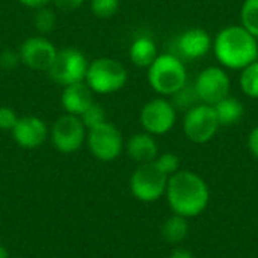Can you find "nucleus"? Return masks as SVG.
I'll return each mask as SVG.
<instances>
[{
	"label": "nucleus",
	"instance_id": "423d86ee",
	"mask_svg": "<svg viewBox=\"0 0 258 258\" xmlns=\"http://www.w3.org/2000/svg\"><path fill=\"white\" fill-rule=\"evenodd\" d=\"M219 127L221 124L218 121L215 107L210 104L198 103L184 112L183 133L194 144L210 142L216 136Z\"/></svg>",
	"mask_w": 258,
	"mask_h": 258
},
{
	"label": "nucleus",
	"instance_id": "412c9836",
	"mask_svg": "<svg viewBox=\"0 0 258 258\" xmlns=\"http://www.w3.org/2000/svg\"><path fill=\"white\" fill-rule=\"evenodd\" d=\"M240 26L258 39V0H243L240 8Z\"/></svg>",
	"mask_w": 258,
	"mask_h": 258
},
{
	"label": "nucleus",
	"instance_id": "f3484780",
	"mask_svg": "<svg viewBox=\"0 0 258 258\" xmlns=\"http://www.w3.org/2000/svg\"><path fill=\"white\" fill-rule=\"evenodd\" d=\"M157 56V45L150 36H138L128 48V57L138 68H148Z\"/></svg>",
	"mask_w": 258,
	"mask_h": 258
},
{
	"label": "nucleus",
	"instance_id": "4be33fe9",
	"mask_svg": "<svg viewBox=\"0 0 258 258\" xmlns=\"http://www.w3.org/2000/svg\"><path fill=\"white\" fill-rule=\"evenodd\" d=\"M169 101L172 103V106L175 107L177 112H178V110L186 112V110H189L190 107H194L195 104L200 103L198 95H197V92H195V88H194V85L189 83V82H187L181 89H178L174 95H171V100H169Z\"/></svg>",
	"mask_w": 258,
	"mask_h": 258
},
{
	"label": "nucleus",
	"instance_id": "c85d7f7f",
	"mask_svg": "<svg viewBox=\"0 0 258 258\" xmlns=\"http://www.w3.org/2000/svg\"><path fill=\"white\" fill-rule=\"evenodd\" d=\"M51 3L56 6V9L62 12H73L79 9L85 3V0H51Z\"/></svg>",
	"mask_w": 258,
	"mask_h": 258
},
{
	"label": "nucleus",
	"instance_id": "c756f323",
	"mask_svg": "<svg viewBox=\"0 0 258 258\" xmlns=\"http://www.w3.org/2000/svg\"><path fill=\"white\" fill-rule=\"evenodd\" d=\"M248 150L258 160V125H255L248 136Z\"/></svg>",
	"mask_w": 258,
	"mask_h": 258
},
{
	"label": "nucleus",
	"instance_id": "4468645a",
	"mask_svg": "<svg viewBox=\"0 0 258 258\" xmlns=\"http://www.w3.org/2000/svg\"><path fill=\"white\" fill-rule=\"evenodd\" d=\"M175 45H177V53H178L177 56L180 59L195 60L210 53L213 47V39L207 30L201 27H192V29L184 30L177 38Z\"/></svg>",
	"mask_w": 258,
	"mask_h": 258
},
{
	"label": "nucleus",
	"instance_id": "0eeeda50",
	"mask_svg": "<svg viewBox=\"0 0 258 258\" xmlns=\"http://www.w3.org/2000/svg\"><path fill=\"white\" fill-rule=\"evenodd\" d=\"M168 175H165L154 162L139 165L132 178H130V190L133 197L142 203H154L160 200L168 186Z\"/></svg>",
	"mask_w": 258,
	"mask_h": 258
},
{
	"label": "nucleus",
	"instance_id": "b1692460",
	"mask_svg": "<svg viewBox=\"0 0 258 258\" xmlns=\"http://www.w3.org/2000/svg\"><path fill=\"white\" fill-rule=\"evenodd\" d=\"M79 118L82 119V122L86 127V130L94 128V127H97V125H100V124L107 121L106 119V110H104L103 104H100L97 101H94Z\"/></svg>",
	"mask_w": 258,
	"mask_h": 258
},
{
	"label": "nucleus",
	"instance_id": "f03ea898",
	"mask_svg": "<svg viewBox=\"0 0 258 258\" xmlns=\"http://www.w3.org/2000/svg\"><path fill=\"white\" fill-rule=\"evenodd\" d=\"M212 50L224 68L243 70L258 59V39L243 26L231 24L216 33Z\"/></svg>",
	"mask_w": 258,
	"mask_h": 258
},
{
	"label": "nucleus",
	"instance_id": "6e6552de",
	"mask_svg": "<svg viewBox=\"0 0 258 258\" xmlns=\"http://www.w3.org/2000/svg\"><path fill=\"white\" fill-rule=\"evenodd\" d=\"M86 144L91 154L101 162H112L118 159L124 150V138L121 130L109 121L89 128Z\"/></svg>",
	"mask_w": 258,
	"mask_h": 258
},
{
	"label": "nucleus",
	"instance_id": "2f4dec72",
	"mask_svg": "<svg viewBox=\"0 0 258 258\" xmlns=\"http://www.w3.org/2000/svg\"><path fill=\"white\" fill-rule=\"evenodd\" d=\"M169 258H195L194 254L186 249V248H175L172 249V252L169 254Z\"/></svg>",
	"mask_w": 258,
	"mask_h": 258
},
{
	"label": "nucleus",
	"instance_id": "39448f33",
	"mask_svg": "<svg viewBox=\"0 0 258 258\" xmlns=\"http://www.w3.org/2000/svg\"><path fill=\"white\" fill-rule=\"evenodd\" d=\"M89 62L83 51L74 47H65L57 50V54L48 68V77L59 86H68L73 83L85 82Z\"/></svg>",
	"mask_w": 258,
	"mask_h": 258
},
{
	"label": "nucleus",
	"instance_id": "f8f14e48",
	"mask_svg": "<svg viewBox=\"0 0 258 258\" xmlns=\"http://www.w3.org/2000/svg\"><path fill=\"white\" fill-rule=\"evenodd\" d=\"M18 54L20 62L29 70L47 73L57 54V48L48 38L38 35L26 38L18 48Z\"/></svg>",
	"mask_w": 258,
	"mask_h": 258
},
{
	"label": "nucleus",
	"instance_id": "2eb2a0df",
	"mask_svg": "<svg viewBox=\"0 0 258 258\" xmlns=\"http://www.w3.org/2000/svg\"><path fill=\"white\" fill-rule=\"evenodd\" d=\"M94 103V92L86 82L73 83L62 88L60 106L65 113L80 116Z\"/></svg>",
	"mask_w": 258,
	"mask_h": 258
},
{
	"label": "nucleus",
	"instance_id": "20e7f679",
	"mask_svg": "<svg viewBox=\"0 0 258 258\" xmlns=\"http://www.w3.org/2000/svg\"><path fill=\"white\" fill-rule=\"evenodd\" d=\"M128 80V71L118 59L98 57L89 62L85 82L94 94H113L121 91Z\"/></svg>",
	"mask_w": 258,
	"mask_h": 258
},
{
	"label": "nucleus",
	"instance_id": "dca6fc26",
	"mask_svg": "<svg viewBox=\"0 0 258 258\" xmlns=\"http://www.w3.org/2000/svg\"><path fill=\"white\" fill-rule=\"evenodd\" d=\"M125 151L133 162L144 165L156 160V157L159 156V145L153 135L142 132V133H135L133 136L128 138L125 144Z\"/></svg>",
	"mask_w": 258,
	"mask_h": 258
},
{
	"label": "nucleus",
	"instance_id": "393cba45",
	"mask_svg": "<svg viewBox=\"0 0 258 258\" xmlns=\"http://www.w3.org/2000/svg\"><path fill=\"white\" fill-rule=\"evenodd\" d=\"M89 8L92 15L98 18H109L118 12L119 0H91Z\"/></svg>",
	"mask_w": 258,
	"mask_h": 258
},
{
	"label": "nucleus",
	"instance_id": "9d476101",
	"mask_svg": "<svg viewBox=\"0 0 258 258\" xmlns=\"http://www.w3.org/2000/svg\"><path fill=\"white\" fill-rule=\"evenodd\" d=\"M139 121L144 132L153 136L169 133L177 122V110L165 97H157L144 104L139 113Z\"/></svg>",
	"mask_w": 258,
	"mask_h": 258
},
{
	"label": "nucleus",
	"instance_id": "473e14b6",
	"mask_svg": "<svg viewBox=\"0 0 258 258\" xmlns=\"http://www.w3.org/2000/svg\"><path fill=\"white\" fill-rule=\"evenodd\" d=\"M0 258H9V254H8V249L3 246V245H0Z\"/></svg>",
	"mask_w": 258,
	"mask_h": 258
},
{
	"label": "nucleus",
	"instance_id": "a878e982",
	"mask_svg": "<svg viewBox=\"0 0 258 258\" xmlns=\"http://www.w3.org/2000/svg\"><path fill=\"white\" fill-rule=\"evenodd\" d=\"M154 165L168 177L180 171V157L174 153H163L159 154L154 160Z\"/></svg>",
	"mask_w": 258,
	"mask_h": 258
},
{
	"label": "nucleus",
	"instance_id": "f257e3e1",
	"mask_svg": "<svg viewBox=\"0 0 258 258\" xmlns=\"http://www.w3.org/2000/svg\"><path fill=\"white\" fill-rule=\"evenodd\" d=\"M174 215L183 218L200 216L210 203V189L206 180L192 171H177L168 178L165 192Z\"/></svg>",
	"mask_w": 258,
	"mask_h": 258
},
{
	"label": "nucleus",
	"instance_id": "bb28decb",
	"mask_svg": "<svg viewBox=\"0 0 258 258\" xmlns=\"http://www.w3.org/2000/svg\"><path fill=\"white\" fill-rule=\"evenodd\" d=\"M18 115L17 112L9 107V106H0V130L3 132H12V128L15 127L17 121H18Z\"/></svg>",
	"mask_w": 258,
	"mask_h": 258
},
{
	"label": "nucleus",
	"instance_id": "9b49d317",
	"mask_svg": "<svg viewBox=\"0 0 258 258\" xmlns=\"http://www.w3.org/2000/svg\"><path fill=\"white\" fill-rule=\"evenodd\" d=\"M194 88L200 103L215 106L230 95L231 79L222 67H207L198 74Z\"/></svg>",
	"mask_w": 258,
	"mask_h": 258
},
{
	"label": "nucleus",
	"instance_id": "ddd939ff",
	"mask_svg": "<svg viewBox=\"0 0 258 258\" xmlns=\"http://www.w3.org/2000/svg\"><path fill=\"white\" fill-rule=\"evenodd\" d=\"M48 127L45 121L35 115L20 116L12 128L14 141L24 150H35L45 144L48 138Z\"/></svg>",
	"mask_w": 258,
	"mask_h": 258
},
{
	"label": "nucleus",
	"instance_id": "a211bd4d",
	"mask_svg": "<svg viewBox=\"0 0 258 258\" xmlns=\"http://www.w3.org/2000/svg\"><path fill=\"white\" fill-rule=\"evenodd\" d=\"M215 112L218 116V121L221 124V127H230L237 124L243 115H245V106L240 100L228 95L224 100H221L219 103H216L215 106Z\"/></svg>",
	"mask_w": 258,
	"mask_h": 258
},
{
	"label": "nucleus",
	"instance_id": "7c9ffc66",
	"mask_svg": "<svg viewBox=\"0 0 258 258\" xmlns=\"http://www.w3.org/2000/svg\"><path fill=\"white\" fill-rule=\"evenodd\" d=\"M20 5L29 8V9H39V8H44V6H48L51 3V0H18Z\"/></svg>",
	"mask_w": 258,
	"mask_h": 258
},
{
	"label": "nucleus",
	"instance_id": "5701e85b",
	"mask_svg": "<svg viewBox=\"0 0 258 258\" xmlns=\"http://www.w3.org/2000/svg\"><path fill=\"white\" fill-rule=\"evenodd\" d=\"M56 21H57V15L54 9H51L50 6L39 8L33 14V26L41 35L51 33L56 27Z\"/></svg>",
	"mask_w": 258,
	"mask_h": 258
},
{
	"label": "nucleus",
	"instance_id": "1a4fd4ad",
	"mask_svg": "<svg viewBox=\"0 0 258 258\" xmlns=\"http://www.w3.org/2000/svg\"><path fill=\"white\" fill-rule=\"evenodd\" d=\"M86 135L88 130L83 125L82 119L70 113H63L62 116H59L50 130L51 144L62 154L79 151L86 142Z\"/></svg>",
	"mask_w": 258,
	"mask_h": 258
},
{
	"label": "nucleus",
	"instance_id": "aec40b11",
	"mask_svg": "<svg viewBox=\"0 0 258 258\" xmlns=\"http://www.w3.org/2000/svg\"><path fill=\"white\" fill-rule=\"evenodd\" d=\"M239 85L246 97L258 100V59L245 67L243 70H240Z\"/></svg>",
	"mask_w": 258,
	"mask_h": 258
},
{
	"label": "nucleus",
	"instance_id": "6ab92c4d",
	"mask_svg": "<svg viewBox=\"0 0 258 258\" xmlns=\"http://www.w3.org/2000/svg\"><path fill=\"white\" fill-rule=\"evenodd\" d=\"M189 234V224L187 218H183L180 215H172L168 218L162 227V236L168 243L177 245L186 240Z\"/></svg>",
	"mask_w": 258,
	"mask_h": 258
},
{
	"label": "nucleus",
	"instance_id": "cd10ccee",
	"mask_svg": "<svg viewBox=\"0 0 258 258\" xmlns=\"http://www.w3.org/2000/svg\"><path fill=\"white\" fill-rule=\"evenodd\" d=\"M18 63H21L18 51H12L9 48L0 51V68L2 70H5V71L14 70Z\"/></svg>",
	"mask_w": 258,
	"mask_h": 258
},
{
	"label": "nucleus",
	"instance_id": "7ed1b4c3",
	"mask_svg": "<svg viewBox=\"0 0 258 258\" xmlns=\"http://www.w3.org/2000/svg\"><path fill=\"white\" fill-rule=\"evenodd\" d=\"M147 79L156 94L171 97L187 83V70L177 54L163 53L147 68Z\"/></svg>",
	"mask_w": 258,
	"mask_h": 258
}]
</instances>
